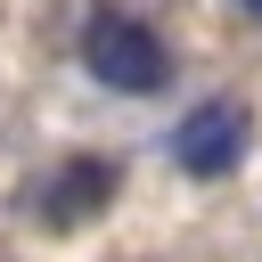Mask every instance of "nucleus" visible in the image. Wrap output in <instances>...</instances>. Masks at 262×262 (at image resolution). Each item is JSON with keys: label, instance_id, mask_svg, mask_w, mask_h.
Returning <instances> with one entry per match:
<instances>
[{"label": "nucleus", "instance_id": "nucleus-1", "mask_svg": "<svg viewBox=\"0 0 262 262\" xmlns=\"http://www.w3.org/2000/svg\"><path fill=\"white\" fill-rule=\"evenodd\" d=\"M82 66H90V82H106V90H123V98H156V90L172 82L164 33H156L147 16H123V8H98V16L82 25Z\"/></svg>", "mask_w": 262, "mask_h": 262}, {"label": "nucleus", "instance_id": "nucleus-2", "mask_svg": "<svg viewBox=\"0 0 262 262\" xmlns=\"http://www.w3.org/2000/svg\"><path fill=\"white\" fill-rule=\"evenodd\" d=\"M172 164L188 172V180H229L237 164H246V147H254V115L237 106V98H205V106H188L180 123H172Z\"/></svg>", "mask_w": 262, "mask_h": 262}, {"label": "nucleus", "instance_id": "nucleus-3", "mask_svg": "<svg viewBox=\"0 0 262 262\" xmlns=\"http://www.w3.org/2000/svg\"><path fill=\"white\" fill-rule=\"evenodd\" d=\"M115 188H123V164H115V156H57L49 180L25 188V205H33L41 229H82L90 213L115 205Z\"/></svg>", "mask_w": 262, "mask_h": 262}, {"label": "nucleus", "instance_id": "nucleus-4", "mask_svg": "<svg viewBox=\"0 0 262 262\" xmlns=\"http://www.w3.org/2000/svg\"><path fill=\"white\" fill-rule=\"evenodd\" d=\"M237 8H246V16H262V0H237Z\"/></svg>", "mask_w": 262, "mask_h": 262}]
</instances>
